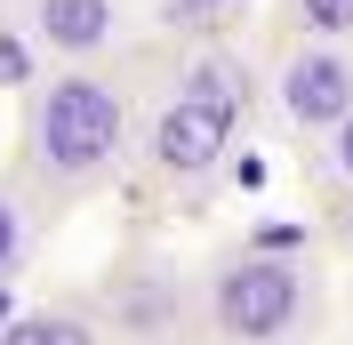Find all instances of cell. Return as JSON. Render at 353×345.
Returning <instances> with one entry per match:
<instances>
[{
  "mask_svg": "<svg viewBox=\"0 0 353 345\" xmlns=\"http://www.w3.org/2000/svg\"><path fill=\"white\" fill-rule=\"evenodd\" d=\"M161 24H169L176 41H201V32H225V17L241 8V0H153Z\"/></svg>",
  "mask_w": 353,
  "mask_h": 345,
  "instance_id": "11",
  "label": "cell"
},
{
  "mask_svg": "<svg viewBox=\"0 0 353 345\" xmlns=\"http://www.w3.org/2000/svg\"><path fill=\"white\" fill-rule=\"evenodd\" d=\"M169 88H185V97H209V105H233L241 121L265 105V72L249 65L241 48L225 41V32H201V41H185V48H176Z\"/></svg>",
  "mask_w": 353,
  "mask_h": 345,
  "instance_id": "7",
  "label": "cell"
},
{
  "mask_svg": "<svg viewBox=\"0 0 353 345\" xmlns=\"http://www.w3.org/2000/svg\"><path fill=\"white\" fill-rule=\"evenodd\" d=\"M97 322L112 345H209L201 329V265H176L161 249H129L112 257L88 289Z\"/></svg>",
  "mask_w": 353,
  "mask_h": 345,
  "instance_id": "4",
  "label": "cell"
},
{
  "mask_svg": "<svg viewBox=\"0 0 353 345\" xmlns=\"http://www.w3.org/2000/svg\"><path fill=\"white\" fill-rule=\"evenodd\" d=\"M265 105L289 145H321L353 112V41H281L265 72Z\"/></svg>",
  "mask_w": 353,
  "mask_h": 345,
  "instance_id": "5",
  "label": "cell"
},
{
  "mask_svg": "<svg viewBox=\"0 0 353 345\" xmlns=\"http://www.w3.org/2000/svg\"><path fill=\"white\" fill-rule=\"evenodd\" d=\"M321 169H330V185H337V193H353V112L337 121L330 137H321Z\"/></svg>",
  "mask_w": 353,
  "mask_h": 345,
  "instance_id": "12",
  "label": "cell"
},
{
  "mask_svg": "<svg viewBox=\"0 0 353 345\" xmlns=\"http://www.w3.org/2000/svg\"><path fill=\"white\" fill-rule=\"evenodd\" d=\"M153 105L145 57H97V65H48L24 88V121H17V185L32 193V209L57 225L65 209L129 185L137 161V121Z\"/></svg>",
  "mask_w": 353,
  "mask_h": 345,
  "instance_id": "1",
  "label": "cell"
},
{
  "mask_svg": "<svg viewBox=\"0 0 353 345\" xmlns=\"http://www.w3.org/2000/svg\"><path fill=\"white\" fill-rule=\"evenodd\" d=\"M0 345H112V337H105L88 297H48V305H24L17 322L0 329Z\"/></svg>",
  "mask_w": 353,
  "mask_h": 345,
  "instance_id": "8",
  "label": "cell"
},
{
  "mask_svg": "<svg viewBox=\"0 0 353 345\" xmlns=\"http://www.w3.org/2000/svg\"><path fill=\"white\" fill-rule=\"evenodd\" d=\"M241 112L233 105H209V97H185V88L161 81L145 121H137V161H129V185L145 201H169V209H201V201L225 185L233 152H241Z\"/></svg>",
  "mask_w": 353,
  "mask_h": 345,
  "instance_id": "3",
  "label": "cell"
},
{
  "mask_svg": "<svg viewBox=\"0 0 353 345\" xmlns=\"http://www.w3.org/2000/svg\"><path fill=\"white\" fill-rule=\"evenodd\" d=\"M330 322L321 265L281 249H225L201 265V329L209 345H305Z\"/></svg>",
  "mask_w": 353,
  "mask_h": 345,
  "instance_id": "2",
  "label": "cell"
},
{
  "mask_svg": "<svg viewBox=\"0 0 353 345\" xmlns=\"http://www.w3.org/2000/svg\"><path fill=\"white\" fill-rule=\"evenodd\" d=\"M17 24L48 65H97L137 48V0H17Z\"/></svg>",
  "mask_w": 353,
  "mask_h": 345,
  "instance_id": "6",
  "label": "cell"
},
{
  "mask_svg": "<svg viewBox=\"0 0 353 345\" xmlns=\"http://www.w3.org/2000/svg\"><path fill=\"white\" fill-rule=\"evenodd\" d=\"M281 41H353V0H281Z\"/></svg>",
  "mask_w": 353,
  "mask_h": 345,
  "instance_id": "10",
  "label": "cell"
},
{
  "mask_svg": "<svg viewBox=\"0 0 353 345\" xmlns=\"http://www.w3.org/2000/svg\"><path fill=\"white\" fill-rule=\"evenodd\" d=\"M41 233H48V217L32 209V193H24L17 177H0V289L32 265V249H41Z\"/></svg>",
  "mask_w": 353,
  "mask_h": 345,
  "instance_id": "9",
  "label": "cell"
}]
</instances>
